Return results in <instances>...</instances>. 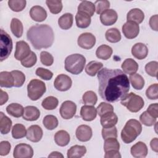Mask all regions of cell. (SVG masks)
I'll return each mask as SVG.
<instances>
[{
    "label": "cell",
    "instance_id": "obj_40",
    "mask_svg": "<svg viewBox=\"0 0 158 158\" xmlns=\"http://www.w3.org/2000/svg\"><path fill=\"white\" fill-rule=\"evenodd\" d=\"M27 135L25 126L20 123L15 124L12 129V136L14 139H21Z\"/></svg>",
    "mask_w": 158,
    "mask_h": 158
},
{
    "label": "cell",
    "instance_id": "obj_20",
    "mask_svg": "<svg viewBox=\"0 0 158 158\" xmlns=\"http://www.w3.org/2000/svg\"><path fill=\"white\" fill-rule=\"evenodd\" d=\"M131 54L136 59L142 60L145 59L148 54L147 46L142 43H138L134 44L131 48Z\"/></svg>",
    "mask_w": 158,
    "mask_h": 158
},
{
    "label": "cell",
    "instance_id": "obj_33",
    "mask_svg": "<svg viewBox=\"0 0 158 158\" xmlns=\"http://www.w3.org/2000/svg\"><path fill=\"white\" fill-rule=\"evenodd\" d=\"M78 12L85 13L89 16L92 17L95 12L94 4L88 1H81L78 6Z\"/></svg>",
    "mask_w": 158,
    "mask_h": 158
},
{
    "label": "cell",
    "instance_id": "obj_16",
    "mask_svg": "<svg viewBox=\"0 0 158 158\" xmlns=\"http://www.w3.org/2000/svg\"><path fill=\"white\" fill-rule=\"evenodd\" d=\"M75 134L77 138L80 141L86 142L91 138L93 132L91 128L88 125H81L77 127Z\"/></svg>",
    "mask_w": 158,
    "mask_h": 158
},
{
    "label": "cell",
    "instance_id": "obj_19",
    "mask_svg": "<svg viewBox=\"0 0 158 158\" xmlns=\"http://www.w3.org/2000/svg\"><path fill=\"white\" fill-rule=\"evenodd\" d=\"M80 115L83 120L85 121H92L96 117L97 109L94 107V106H83L80 109Z\"/></svg>",
    "mask_w": 158,
    "mask_h": 158
},
{
    "label": "cell",
    "instance_id": "obj_18",
    "mask_svg": "<svg viewBox=\"0 0 158 158\" xmlns=\"http://www.w3.org/2000/svg\"><path fill=\"white\" fill-rule=\"evenodd\" d=\"M30 15L34 21L41 22L44 21L47 17L46 10L40 6H34L30 10Z\"/></svg>",
    "mask_w": 158,
    "mask_h": 158
},
{
    "label": "cell",
    "instance_id": "obj_42",
    "mask_svg": "<svg viewBox=\"0 0 158 158\" xmlns=\"http://www.w3.org/2000/svg\"><path fill=\"white\" fill-rule=\"evenodd\" d=\"M58 103V99L56 97L51 96L43 99L41 106L46 110H53L57 107Z\"/></svg>",
    "mask_w": 158,
    "mask_h": 158
},
{
    "label": "cell",
    "instance_id": "obj_11",
    "mask_svg": "<svg viewBox=\"0 0 158 158\" xmlns=\"http://www.w3.org/2000/svg\"><path fill=\"white\" fill-rule=\"evenodd\" d=\"M77 43L83 49H90L95 45L96 37L91 33H83L78 36Z\"/></svg>",
    "mask_w": 158,
    "mask_h": 158
},
{
    "label": "cell",
    "instance_id": "obj_58",
    "mask_svg": "<svg viewBox=\"0 0 158 158\" xmlns=\"http://www.w3.org/2000/svg\"><path fill=\"white\" fill-rule=\"evenodd\" d=\"M105 158H118L121 157V155L119 152V151H114L105 152L104 155Z\"/></svg>",
    "mask_w": 158,
    "mask_h": 158
},
{
    "label": "cell",
    "instance_id": "obj_9",
    "mask_svg": "<svg viewBox=\"0 0 158 158\" xmlns=\"http://www.w3.org/2000/svg\"><path fill=\"white\" fill-rule=\"evenodd\" d=\"M77 111V106L72 101H65L61 104L59 109V112L61 117L65 119L72 118Z\"/></svg>",
    "mask_w": 158,
    "mask_h": 158
},
{
    "label": "cell",
    "instance_id": "obj_14",
    "mask_svg": "<svg viewBox=\"0 0 158 158\" xmlns=\"http://www.w3.org/2000/svg\"><path fill=\"white\" fill-rule=\"evenodd\" d=\"M43 135V132L42 128L38 125H33L28 128L26 138L31 142L37 143L41 139Z\"/></svg>",
    "mask_w": 158,
    "mask_h": 158
},
{
    "label": "cell",
    "instance_id": "obj_60",
    "mask_svg": "<svg viewBox=\"0 0 158 158\" xmlns=\"http://www.w3.org/2000/svg\"><path fill=\"white\" fill-rule=\"evenodd\" d=\"M150 146L152 151L158 152V139L157 138H153L150 143Z\"/></svg>",
    "mask_w": 158,
    "mask_h": 158
},
{
    "label": "cell",
    "instance_id": "obj_61",
    "mask_svg": "<svg viewBox=\"0 0 158 158\" xmlns=\"http://www.w3.org/2000/svg\"><path fill=\"white\" fill-rule=\"evenodd\" d=\"M48 157H64V156L59 152L54 151L48 156Z\"/></svg>",
    "mask_w": 158,
    "mask_h": 158
},
{
    "label": "cell",
    "instance_id": "obj_15",
    "mask_svg": "<svg viewBox=\"0 0 158 158\" xmlns=\"http://www.w3.org/2000/svg\"><path fill=\"white\" fill-rule=\"evenodd\" d=\"M117 18V13L114 9H107L100 15V20L101 23L106 26H110L114 24Z\"/></svg>",
    "mask_w": 158,
    "mask_h": 158
},
{
    "label": "cell",
    "instance_id": "obj_49",
    "mask_svg": "<svg viewBox=\"0 0 158 158\" xmlns=\"http://www.w3.org/2000/svg\"><path fill=\"white\" fill-rule=\"evenodd\" d=\"M158 69V62L157 61H151L145 65V70L146 73L153 77H157Z\"/></svg>",
    "mask_w": 158,
    "mask_h": 158
},
{
    "label": "cell",
    "instance_id": "obj_6",
    "mask_svg": "<svg viewBox=\"0 0 158 158\" xmlns=\"http://www.w3.org/2000/svg\"><path fill=\"white\" fill-rule=\"evenodd\" d=\"M45 83L40 80L33 79L27 85L28 96L32 101H37L46 92Z\"/></svg>",
    "mask_w": 158,
    "mask_h": 158
},
{
    "label": "cell",
    "instance_id": "obj_59",
    "mask_svg": "<svg viewBox=\"0 0 158 158\" xmlns=\"http://www.w3.org/2000/svg\"><path fill=\"white\" fill-rule=\"evenodd\" d=\"M1 91V100H0V105L2 106L3 104H4L9 99V96L7 94V93L4 91H2V89H0Z\"/></svg>",
    "mask_w": 158,
    "mask_h": 158
},
{
    "label": "cell",
    "instance_id": "obj_31",
    "mask_svg": "<svg viewBox=\"0 0 158 158\" xmlns=\"http://www.w3.org/2000/svg\"><path fill=\"white\" fill-rule=\"evenodd\" d=\"M12 125V120L7 117L2 112H0V131L2 135L7 134Z\"/></svg>",
    "mask_w": 158,
    "mask_h": 158
},
{
    "label": "cell",
    "instance_id": "obj_7",
    "mask_svg": "<svg viewBox=\"0 0 158 158\" xmlns=\"http://www.w3.org/2000/svg\"><path fill=\"white\" fill-rule=\"evenodd\" d=\"M0 36V60L2 62L10 54L13 45L10 36L3 29H1Z\"/></svg>",
    "mask_w": 158,
    "mask_h": 158
},
{
    "label": "cell",
    "instance_id": "obj_29",
    "mask_svg": "<svg viewBox=\"0 0 158 158\" xmlns=\"http://www.w3.org/2000/svg\"><path fill=\"white\" fill-rule=\"evenodd\" d=\"M112 52L113 51L111 47L106 44H102L97 48L96 55L98 59L107 60L111 57Z\"/></svg>",
    "mask_w": 158,
    "mask_h": 158
},
{
    "label": "cell",
    "instance_id": "obj_50",
    "mask_svg": "<svg viewBox=\"0 0 158 158\" xmlns=\"http://www.w3.org/2000/svg\"><path fill=\"white\" fill-rule=\"evenodd\" d=\"M94 6H96L95 11L96 14H101L102 12L107 9H109L110 2L107 0H99L96 1L94 2Z\"/></svg>",
    "mask_w": 158,
    "mask_h": 158
},
{
    "label": "cell",
    "instance_id": "obj_35",
    "mask_svg": "<svg viewBox=\"0 0 158 158\" xmlns=\"http://www.w3.org/2000/svg\"><path fill=\"white\" fill-rule=\"evenodd\" d=\"M10 30L12 33L17 38H20L22 36L23 27L22 22L17 18H13L10 22Z\"/></svg>",
    "mask_w": 158,
    "mask_h": 158
},
{
    "label": "cell",
    "instance_id": "obj_17",
    "mask_svg": "<svg viewBox=\"0 0 158 158\" xmlns=\"http://www.w3.org/2000/svg\"><path fill=\"white\" fill-rule=\"evenodd\" d=\"M130 152L131 155L136 158L145 157L148 152V149L146 144L142 142L138 141L131 146Z\"/></svg>",
    "mask_w": 158,
    "mask_h": 158
},
{
    "label": "cell",
    "instance_id": "obj_56",
    "mask_svg": "<svg viewBox=\"0 0 158 158\" xmlns=\"http://www.w3.org/2000/svg\"><path fill=\"white\" fill-rule=\"evenodd\" d=\"M157 108H158V104L157 103H154L151 104L149 106V107L147 109V112L153 117L157 118L158 117V112H157Z\"/></svg>",
    "mask_w": 158,
    "mask_h": 158
},
{
    "label": "cell",
    "instance_id": "obj_57",
    "mask_svg": "<svg viewBox=\"0 0 158 158\" xmlns=\"http://www.w3.org/2000/svg\"><path fill=\"white\" fill-rule=\"evenodd\" d=\"M157 20H158V15L157 14L152 16L150 19H149V25L151 28L157 31L158 30V26H157Z\"/></svg>",
    "mask_w": 158,
    "mask_h": 158
},
{
    "label": "cell",
    "instance_id": "obj_37",
    "mask_svg": "<svg viewBox=\"0 0 158 158\" xmlns=\"http://www.w3.org/2000/svg\"><path fill=\"white\" fill-rule=\"evenodd\" d=\"M120 144L116 138H109L105 139L104 144V150L105 152L119 151Z\"/></svg>",
    "mask_w": 158,
    "mask_h": 158
},
{
    "label": "cell",
    "instance_id": "obj_45",
    "mask_svg": "<svg viewBox=\"0 0 158 158\" xmlns=\"http://www.w3.org/2000/svg\"><path fill=\"white\" fill-rule=\"evenodd\" d=\"M14 80V86L15 87H21L23 86L25 81V74L19 70H12L10 72Z\"/></svg>",
    "mask_w": 158,
    "mask_h": 158
},
{
    "label": "cell",
    "instance_id": "obj_34",
    "mask_svg": "<svg viewBox=\"0 0 158 158\" xmlns=\"http://www.w3.org/2000/svg\"><path fill=\"white\" fill-rule=\"evenodd\" d=\"M103 64L100 62L93 60L89 62L85 67L86 73L91 77L95 76L98 72L102 68Z\"/></svg>",
    "mask_w": 158,
    "mask_h": 158
},
{
    "label": "cell",
    "instance_id": "obj_8",
    "mask_svg": "<svg viewBox=\"0 0 158 158\" xmlns=\"http://www.w3.org/2000/svg\"><path fill=\"white\" fill-rule=\"evenodd\" d=\"M33 156L32 147L25 143H20L16 145L13 151V156L15 158H31Z\"/></svg>",
    "mask_w": 158,
    "mask_h": 158
},
{
    "label": "cell",
    "instance_id": "obj_47",
    "mask_svg": "<svg viewBox=\"0 0 158 158\" xmlns=\"http://www.w3.org/2000/svg\"><path fill=\"white\" fill-rule=\"evenodd\" d=\"M37 61V57L35 53L31 51L30 54L24 59L21 60V64L27 68H30L35 65Z\"/></svg>",
    "mask_w": 158,
    "mask_h": 158
},
{
    "label": "cell",
    "instance_id": "obj_46",
    "mask_svg": "<svg viewBox=\"0 0 158 158\" xmlns=\"http://www.w3.org/2000/svg\"><path fill=\"white\" fill-rule=\"evenodd\" d=\"M156 118L152 117L147 111L143 112L139 116L140 122L147 127H151L154 125L156 122Z\"/></svg>",
    "mask_w": 158,
    "mask_h": 158
},
{
    "label": "cell",
    "instance_id": "obj_28",
    "mask_svg": "<svg viewBox=\"0 0 158 158\" xmlns=\"http://www.w3.org/2000/svg\"><path fill=\"white\" fill-rule=\"evenodd\" d=\"M86 149L84 146L74 145L67 151L68 158H80L85 156Z\"/></svg>",
    "mask_w": 158,
    "mask_h": 158
},
{
    "label": "cell",
    "instance_id": "obj_39",
    "mask_svg": "<svg viewBox=\"0 0 158 158\" xmlns=\"http://www.w3.org/2000/svg\"><path fill=\"white\" fill-rule=\"evenodd\" d=\"M43 123L46 129L52 130L58 126L59 122L56 116L53 115H47L43 118Z\"/></svg>",
    "mask_w": 158,
    "mask_h": 158
},
{
    "label": "cell",
    "instance_id": "obj_23",
    "mask_svg": "<svg viewBox=\"0 0 158 158\" xmlns=\"http://www.w3.org/2000/svg\"><path fill=\"white\" fill-rule=\"evenodd\" d=\"M121 67L125 73L131 75L136 73L138 69V64L133 59L128 58L123 62Z\"/></svg>",
    "mask_w": 158,
    "mask_h": 158
},
{
    "label": "cell",
    "instance_id": "obj_26",
    "mask_svg": "<svg viewBox=\"0 0 158 158\" xmlns=\"http://www.w3.org/2000/svg\"><path fill=\"white\" fill-rule=\"evenodd\" d=\"M75 21L77 26L80 28H86L88 27L91 23V17L88 15L78 12L75 15Z\"/></svg>",
    "mask_w": 158,
    "mask_h": 158
},
{
    "label": "cell",
    "instance_id": "obj_43",
    "mask_svg": "<svg viewBox=\"0 0 158 158\" xmlns=\"http://www.w3.org/2000/svg\"><path fill=\"white\" fill-rule=\"evenodd\" d=\"M82 100L85 105L94 106L97 102L98 96L94 91H88L83 94Z\"/></svg>",
    "mask_w": 158,
    "mask_h": 158
},
{
    "label": "cell",
    "instance_id": "obj_48",
    "mask_svg": "<svg viewBox=\"0 0 158 158\" xmlns=\"http://www.w3.org/2000/svg\"><path fill=\"white\" fill-rule=\"evenodd\" d=\"M146 97L151 100L158 99V84L154 83L150 85L146 91Z\"/></svg>",
    "mask_w": 158,
    "mask_h": 158
},
{
    "label": "cell",
    "instance_id": "obj_22",
    "mask_svg": "<svg viewBox=\"0 0 158 158\" xmlns=\"http://www.w3.org/2000/svg\"><path fill=\"white\" fill-rule=\"evenodd\" d=\"M40 112L39 109L35 106H28L24 108L23 118L27 121H35L39 118Z\"/></svg>",
    "mask_w": 158,
    "mask_h": 158
},
{
    "label": "cell",
    "instance_id": "obj_24",
    "mask_svg": "<svg viewBox=\"0 0 158 158\" xmlns=\"http://www.w3.org/2000/svg\"><path fill=\"white\" fill-rule=\"evenodd\" d=\"M144 19V12L139 9L135 8L131 9L127 15V22H134L138 24L141 23Z\"/></svg>",
    "mask_w": 158,
    "mask_h": 158
},
{
    "label": "cell",
    "instance_id": "obj_21",
    "mask_svg": "<svg viewBox=\"0 0 158 158\" xmlns=\"http://www.w3.org/2000/svg\"><path fill=\"white\" fill-rule=\"evenodd\" d=\"M118 122L117 115L114 112H107L101 117L100 122L103 128L115 126Z\"/></svg>",
    "mask_w": 158,
    "mask_h": 158
},
{
    "label": "cell",
    "instance_id": "obj_13",
    "mask_svg": "<svg viewBox=\"0 0 158 158\" xmlns=\"http://www.w3.org/2000/svg\"><path fill=\"white\" fill-rule=\"evenodd\" d=\"M122 32L128 39L136 38L139 32V25L134 22H127L122 26Z\"/></svg>",
    "mask_w": 158,
    "mask_h": 158
},
{
    "label": "cell",
    "instance_id": "obj_27",
    "mask_svg": "<svg viewBox=\"0 0 158 158\" xmlns=\"http://www.w3.org/2000/svg\"><path fill=\"white\" fill-rule=\"evenodd\" d=\"M0 86L5 88L14 86V80L11 72L3 71L0 73Z\"/></svg>",
    "mask_w": 158,
    "mask_h": 158
},
{
    "label": "cell",
    "instance_id": "obj_55",
    "mask_svg": "<svg viewBox=\"0 0 158 158\" xmlns=\"http://www.w3.org/2000/svg\"><path fill=\"white\" fill-rule=\"evenodd\" d=\"M11 148L10 143L7 141H2L0 143V155L4 156L7 155Z\"/></svg>",
    "mask_w": 158,
    "mask_h": 158
},
{
    "label": "cell",
    "instance_id": "obj_25",
    "mask_svg": "<svg viewBox=\"0 0 158 158\" xmlns=\"http://www.w3.org/2000/svg\"><path fill=\"white\" fill-rule=\"evenodd\" d=\"M70 140V137L67 131L65 130H59L57 131L54 135V141L59 146H67Z\"/></svg>",
    "mask_w": 158,
    "mask_h": 158
},
{
    "label": "cell",
    "instance_id": "obj_41",
    "mask_svg": "<svg viewBox=\"0 0 158 158\" xmlns=\"http://www.w3.org/2000/svg\"><path fill=\"white\" fill-rule=\"evenodd\" d=\"M46 4L50 12L54 14L60 13L62 9V3L59 0H46Z\"/></svg>",
    "mask_w": 158,
    "mask_h": 158
},
{
    "label": "cell",
    "instance_id": "obj_3",
    "mask_svg": "<svg viewBox=\"0 0 158 158\" xmlns=\"http://www.w3.org/2000/svg\"><path fill=\"white\" fill-rule=\"evenodd\" d=\"M142 131V126L140 122L136 119L128 120L121 131L122 141L128 144L136 139Z\"/></svg>",
    "mask_w": 158,
    "mask_h": 158
},
{
    "label": "cell",
    "instance_id": "obj_10",
    "mask_svg": "<svg viewBox=\"0 0 158 158\" xmlns=\"http://www.w3.org/2000/svg\"><path fill=\"white\" fill-rule=\"evenodd\" d=\"M72 84V81L70 77L65 74H59L54 80V86L55 88L60 91L69 90Z\"/></svg>",
    "mask_w": 158,
    "mask_h": 158
},
{
    "label": "cell",
    "instance_id": "obj_30",
    "mask_svg": "<svg viewBox=\"0 0 158 158\" xmlns=\"http://www.w3.org/2000/svg\"><path fill=\"white\" fill-rule=\"evenodd\" d=\"M73 16L70 13H65L58 19V25L63 30L70 28L73 25Z\"/></svg>",
    "mask_w": 158,
    "mask_h": 158
},
{
    "label": "cell",
    "instance_id": "obj_51",
    "mask_svg": "<svg viewBox=\"0 0 158 158\" xmlns=\"http://www.w3.org/2000/svg\"><path fill=\"white\" fill-rule=\"evenodd\" d=\"M96 109L97 113L100 117H101L102 115L107 112H114V107L110 104L106 103L104 102H101L96 108Z\"/></svg>",
    "mask_w": 158,
    "mask_h": 158
},
{
    "label": "cell",
    "instance_id": "obj_44",
    "mask_svg": "<svg viewBox=\"0 0 158 158\" xmlns=\"http://www.w3.org/2000/svg\"><path fill=\"white\" fill-rule=\"evenodd\" d=\"M25 0H9L8 6L9 8L14 12H20L23 10L26 6Z\"/></svg>",
    "mask_w": 158,
    "mask_h": 158
},
{
    "label": "cell",
    "instance_id": "obj_52",
    "mask_svg": "<svg viewBox=\"0 0 158 158\" xmlns=\"http://www.w3.org/2000/svg\"><path fill=\"white\" fill-rule=\"evenodd\" d=\"M102 136L103 139H106L109 138H117V130L114 126L112 127L103 128L102 130Z\"/></svg>",
    "mask_w": 158,
    "mask_h": 158
},
{
    "label": "cell",
    "instance_id": "obj_4",
    "mask_svg": "<svg viewBox=\"0 0 158 158\" xmlns=\"http://www.w3.org/2000/svg\"><path fill=\"white\" fill-rule=\"evenodd\" d=\"M86 64L85 57L80 54H73L65 59V69L73 75L80 73Z\"/></svg>",
    "mask_w": 158,
    "mask_h": 158
},
{
    "label": "cell",
    "instance_id": "obj_1",
    "mask_svg": "<svg viewBox=\"0 0 158 158\" xmlns=\"http://www.w3.org/2000/svg\"><path fill=\"white\" fill-rule=\"evenodd\" d=\"M98 92L102 99L109 102L118 101L130 90L127 75L120 69L103 68L98 73Z\"/></svg>",
    "mask_w": 158,
    "mask_h": 158
},
{
    "label": "cell",
    "instance_id": "obj_54",
    "mask_svg": "<svg viewBox=\"0 0 158 158\" xmlns=\"http://www.w3.org/2000/svg\"><path fill=\"white\" fill-rule=\"evenodd\" d=\"M41 62L46 66H51L54 62L53 56L47 51H42L40 54Z\"/></svg>",
    "mask_w": 158,
    "mask_h": 158
},
{
    "label": "cell",
    "instance_id": "obj_2",
    "mask_svg": "<svg viewBox=\"0 0 158 158\" xmlns=\"http://www.w3.org/2000/svg\"><path fill=\"white\" fill-rule=\"evenodd\" d=\"M27 37L36 49L48 48L54 40L52 28L46 24H36L31 27L27 31Z\"/></svg>",
    "mask_w": 158,
    "mask_h": 158
},
{
    "label": "cell",
    "instance_id": "obj_12",
    "mask_svg": "<svg viewBox=\"0 0 158 158\" xmlns=\"http://www.w3.org/2000/svg\"><path fill=\"white\" fill-rule=\"evenodd\" d=\"M31 52L28 44L24 41H19L16 43L14 57L17 60H22Z\"/></svg>",
    "mask_w": 158,
    "mask_h": 158
},
{
    "label": "cell",
    "instance_id": "obj_38",
    "mask_svg": "<svg viewBox=\"0 0 158 158\" xmlns=\"http://www.w3.org/2000/svg\"><path fill=\"white\" fill-rule=\"evenodd\" d=\"M129 80L134 89L140 90L143 89L144 86V80L141 75L138 73H134L131 75Z\"/></svg>",
    "mask_w": 158,
    "mask_h": 158
},
{
    "label": "cell",
    "instance_id": "obj_36",
    "mask_svg": "<svg viewBox=\"0 0 158 158\" xmlns=\"http://www.w3.org/2000/svg\"><path fill=\"white\" fill-rule=\"evenodd\" d=\"M106 39L110 43H115L120 41L121 34L120 31L116 28L108 29L105 34Z\"/></svg>",
    "mask_w": 158,
    "mask_h": 158
},
{
    "label": "cell",
    "instance_id": "obj_5",
    "mask_svg": "<svg viewBox=\"0 0 158 158\" xmlns=\"http://www.w3.org/2000/svg\"><path fill=\"white\" fill-rule=\"evenodd\" d=\"M120 101L122 105L126 107L131 112H138L144 105L143 99L132 92L127 94Z\"/></svg>",
    "mask_w": 158,
    "mask_h": 158
},
{
    "label": "cell",
    "instance_id": "obj_32",
    "mask_svg": "<svg viewBox=\"0 0 158 158\" xmlns=\"http://www.w3.org/2000/svg\"><path fill=\"white\" fill-rule=\"evenodd\" d=\"M6 111L8 114L16 118H19L23 114L24 108L20 104L12 103L6 107Z\"/></svg>",
    "mask_w": 158,
    "mask_h": 158
},
{
    "label": "cell",
    "instance_id": "obj_53",
    "mask_svg": "<svg viewBox=\"0 0 158 158\" xmlns=\"http://www.w3.org/2000/svg\"><path fill=\"white\" fill-rule=\"evenodd\" d=\"M36 75L44 80H49L53 77V73L46 69L38 67L36 70Z\"/></svg>",
    "mask_w": 158,
    "mask_h": 158
}]
</instances>
